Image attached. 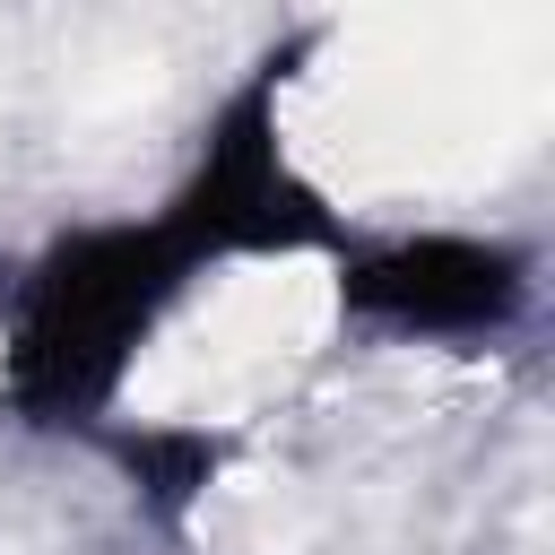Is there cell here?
<instances>
[{"label": "cell", "mask_w": 555, "mask_h": 555, "mask_svg": "<svg viewBox=\"0 0 555 555\" xmlns=\"http://www.w3.org/2000/svg\"><path fill=\"white\" fill-rule=\"evenodd\" d=\"M199 286V269L165 243L156 217H87L35 243V260L9 278L0 321V416L26 434H78L95 442L173 321V304Z\"/></svg>", "instance_id": "1"}, {"label": "cell", "mask_w": 555, "mask_h": 555, "mask_svg": "<svg viewBox=\"0 0 555 555\" xmlns=\"http://www.w3.org/2000/svg\"><path fill=\"white\" fill-rule=\"evenodd\" d=\"M312 52V26H295L286 43H269L199 121L156 225L165 243L208 278L234 260H338L347 251V217L330 208V191L295 165L286 139V87Z\"/></svg>", "instance_id": "2"}, {"label": "cell", "mask_w": 555, "mask_h": 555, "mask_svg": "<svg viewBox=\"0 0 555 555\" xmlns=\"http://www.w3.org/2000/svg\"><path fill=\"white\" fill-rule=\"evenodd\" d=\"M338 321L399 338V347H503L538 304V260L512 234H347Z\"/></svg>", "instance_id": "3"}, {"label": "cell", "mask_w": 555, "mask_h": 555, "mask_svg": "<svg viewBox=\"0 0 555 555\" xmlns=\"http://www.w3.org/2000/svg\"><path fill=\"white\" fill-rule=\"evenodd\" d=\"M95 451L113 460V477L130 486V503L156 520V529H182L234 468L243 434L234 425H139V416H113L95 434Z\"/></svg>", "instance_id": "4"}]
</instances>
